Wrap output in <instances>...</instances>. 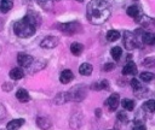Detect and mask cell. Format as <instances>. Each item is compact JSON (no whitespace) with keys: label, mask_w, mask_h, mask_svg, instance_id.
<instances>
[{"label":"cell","mask_w":155,"mask_h":130,"mask_svg":"<svg viewBox=\"0 0 155 130\" xmlns=\"http://www.w3.org/2000/svg\"><path fill=\"white\" fill-rule=\"evenodd\" d=\"M110 16V8L104 0H91L87 5V18L93 24H102Z\"/></svg>","instance_id":"1"},{"label":"cell","mask_w":155,"mask_h":130,"mask_svg":"<svg viewBox=\"0 0 155 130\" xmlns=\"http://www.w3.org/2000/svg\"><path fill=\"white\" fill-rule=\"evenodd\" d=\"M13 31L18 37L25 39V37H30L34 35L35 32V26H33L31 24H29L24 18L18 20L17 23H15L13 25Z\"/></svg>","instance_id":"2"},{"label":"cell","mask_w":155,"mask_h":130,"mask_svg":"<svg viewBox=\"0 0 155 130\" xmlns=\"http://www.w3.org/2000/svg\"><path fill=\"white\" fill-rule=\"evenodd\" d=\"M67 93L69 95L70 101H82L87 95V88L84 84H78Z\"/></svg>","instance_id":"3"},{"label":"cell","mask_w":155,"mask_h":130,"mask_svg":"<svg viewBox=\"0 0 155 130\" xmlns=\"http://www.w3.org/2000/svg\"><path fill=\"white\" fill-rule=\"evenodd\" d=\"M124 45H125L126 49H128V51H132L138 46L137 39H136L133 32H131V31H126L125 32V35H124Z\"/></svg>","instance_id":"4"},{"label":"cell","mask_w":155,"mask_h":130,"mask_svg":"<svg viewBox=\"0 0 155 130\" xmlns=\"http://www.w3.org/2000/svg\"><path fill=\"white\" fill-rule=\"evenodd\" d=\"M58 43H59V39H58V37H56V36H47V37H45V39L40 42V47H41V48L50 49V48L57 47Z\"/></svg>","instance_id":"5"},{"label":"cell","mask_w":155,"mask_h":130,"mask_svg":"<svg viewBox=\"0 0 155 130\" xmlns=\"http://www.w3.org/2000/svg\"><path fill=\"white\" fill-rule=\"evenodd\" d=\"M24 19H25L29 24H31L33 26H35V28L41 24V17L39 16V13H36V12H34V11H29V12L27 13V16L24 17Z\"/></svg>","instance_id":"6"},{"label":"cell","mask_w":155,"mask_h":130,"mask_svg":"<svg viewBox=\"0 0 155 130\" xmlns=\"http://www.w3.org/2000/svg\"><path fill=\"white\" fill-rule=\"evenodd\" d=\"M34 59L31 55L29 54H25V53H19L17 55V63L19 64V66L22 67H29L31 64H33Z\"/></svg>","instance_id":"7"},{"label":"cell","mask_w":155,"mask_h":130,"mask_svg":"<svg viewBox=\"0 0 155 130\" xmlns=\"http://www.w3.org/2000/svg\"><path fill=\"white\" fill-rule=\"evenodd\" d=\"M80 28V25L76 22H70V23H63L59 25V29L65 32V34H75L78 31V29Z\"/></svg>","instance_id":"8"},{"label":"cell","mask_w":155,"mask_h":130,"mask_svg":"<svg viewBox=\"0 0 155 130\" xmlns=\"http://www.w3.org/2000/svg\"><path fill=\"white\" fill-rule=\"evenodd\" d=\"M119 100H120V95H119L117 93H113V94L108 98L105 105L110 108V111H115V110L117 108V106H119Z\"/></svg>","instance_id":"9"},{"label":"cell","mask_w":155,"mask_h":130,"mask_svg":"<svg viewBox=\"0 0 155 130\" xmlns=\"http://www.w3.org/2000/svg\"><path fill=\"white\" fill-rule=\"evenodd\" d=\"M74 79V73L71 72V70L67 69V70H63L61 72V76H59V81L62 84H68L70 81Z\"/></svg>","instance_id":"10"},{"label":"cell","mask_w":155,"mask_h":130,"mask_svg":"<svg viewBox=\"0 0 155 130\" xmlns=\"http://www.w3.org/2000/svg\"><path fill=\"white\" fill-rule=\"evenodd\" d=\"M36 125L41 129V130H48L52 126V123L48 118L46 117H38L36 118Z\"/></svg>","instance_id":"11"},{"label":"cell","mask_w":155,"mask_h":130,"mask_svg":"<svg viewBox=\"0 0 155 130\" xmlns=\"http://www.w3.org/2000/svg\"><path fill=\"white\" fill-rule=\"evenodd\" d=\"M122 73L124 75H136L137 73V65L133 61H128L124 67H122Z\"/></svg>","instance_id":"12"},{"label":"cell","mask_w":155,"mask_h":130,"mask_svg":"<svg viewBox=\"0 0 155 130\" xmlns=\"http://www.w3.org/2000/svg\"><path fill=\"white\" fill-rule=\"evenodd\" d=\"M23 124H24V119H22V118L12 119V120H10V123L6 125V129H7V130H18Z\"/></svg>","instance_id":"13"},{"label":"cell","mask_w":155,"mask_h":130,"mask_svg":"<svg viewBox=\"0 0 155 130\" xmlns=\"http://www.w3.org/2000/svg\"><path fill=\"white\" fill-rule=\"evenodd\" d=\"M92 70H93V67H92L91 64L84 63V64H81L80 67H79V73L82 75V76H90V75L92 73Z\"/></svg>","instance_id":"14"},{"label":"cell","mask_w":155,"mask_h":130,"mask_svg":"<svg viewBox=\"0 0 155 130\" xmlns=\"http://www.w3.org/2000/svg\"><path fill=\"white\" fill-rule=\"evenodd\" d=\"M68 101H70L68 93H59V94L56 95V98L53 99V102H54L56 105H63V104H65V102H68Z\"/></svg>","instance_id":"15"},{"label":"cell","mask_w":155,"mask_h":130,"mask_svg":"<svg viewBox=\"0 0 155 130\" xmlns=\"http://www.w3.org/2000/svg\"><path fill=\"white\" fill-rule=\"evenodd\" d=\"M16 98H17L21 102H27V101H29V94H28V91H27L25 89H23V88H21V89L17 90Z\"/></svg>","instance_id":"16"},{"label":"cell","mask_w":155,"mask_h":130,"mask_svg":"<svg viewBox=\"0 0 155 130\" xmlns=\"http://www.w3.org/2000/svg\"><path fill=\"white\" fill-rule=\"evenodd\" d=\"M8 75H10V78H12V79H21V78L24 76V72H23L22 69L15 67V69H12V70L10 71Z\"/></svg>","instance_id":"17"},{"label":"cell","mask_w":155,"mask_h":130,"mask_svg":"<svg viewBox=\"0 0 155 130\" xmlns=\"http://www.w3.org/2000/svg\"><path fill=\"white\" fill-rule=\"evenodd\" d=\"M12 6H13V0H1L0 2V10L4 13L8 12L12 8Z\"/></svg>","instance_id":"18"},{"label":"cell","mask_w":155,"mask_h":130,"mask_svg":"<svg viewBox=\"0 0 155 130\" xmlns=\"http://www.w3.org/2000/svg\"><path fill=\"white\" fill-rule=\"evenodd\" d=\"M82 51H84V46H82L81 43H79V42L71 43V46H70V52H71L74 55H80V54L82 53Z\"/></svg>","instance_id":"19"},{"label":"cell","mask_w":155,"mask_h":130,"mask_svg":"<svg viewBox=\"0 0 155 130\" xmlns=\"http://www.w3.org/2000/svg\"><path fill=\"white\" fill-rule=\"evenodd\" d=\"M120 32L117 31V30H114V29H111V30H109V31H107V40L108 41H110V42H114V41H116L117 39H120Z\"/></svg>","instance_id":"20"},{"label":"cell","mask_w":155,"mask_h":130,"mask_svg":"<svg viewBox=\"0 0 155 130\" xmlns=\"http://www.w3.org/2000/svg\"><path fill=\"white\" fill-rule=\"evenodd\" d=\"M142 41L147 45H153L154 41H155V37H154V34L153 32H143L142 35Z\"/></svg>","instance_id":"21"},{"label":"cell","mask_w":155,"mask_h":130,"mask_svg":"<svg viewBox=\"0 0 155 130\" xmlns=\"http://www.w3.org/2000/svg\"><path fill=\"white\" fill-rule=\"evenodd\" d=\"M110 54H111V58H113L114 60H119V59L121 58V54H122L121 47H119V46L113 47V48L110 49Z\"/></svg>","instance_id":"22"},{"label":"cell","mask_w":155,"mask_h":130,"mask_svg":"<svg viewBox=\"0 0 155 130\" xmlns=\"http://www.w3.org/2000/svg\"><path fill=\"white\" fill-rule=\"evenodd\" d=\"M127 14H128L130 17L137 18V17L140 14V11H139V8H138L136 5H132V6H130V7L127 8Z\"/></svg>","instance_id":"23"},{"label":"cell","mask_w":155,"mask_h":130,"mask_svg":"<svg viewBox=\"0 0 155 130\" xmlns=\"http://www.w3.org/2000/svg\"><path fill=\"white\" fill-rule=\"evenodd\" d=\"M121 106L127 111H132L134 108V101L131 99H124L121 101Z\"/></svg>","instance_id":"24"},{"label":"cell","mask_w":155,"mask_h":130,"mask_svg":"<svg viewBox=\"0 0 155 130\" xmlns=\"http://www.w3.org/2000/svg\"><path fill=\"white\" fill-rule=\"evenodd\" d=\"M143 108H144V111H147V112H149V113L154 112V111H155V101H154V100H148V101L143 105Z\"/></svg>","instance_id":"25"},{"label":"cell","mask_w":155,"mask_h":130,"mask_svg":"<svg viewBox=\"0 0 155 130\" xmlns=\"http://www.w3.org/2000/svg\"><path fill=\"white\" fill-rule=\"evenodd\" d=\"M45 66H46V61L45 60H38V61H35V64H34V66L31 69V72H36V71L44 69Z\"/></svg>","instance_id":"26"},{"label":"cell","mask_w":155,"mask_h":130,"mask_svg":"<svg viewBox=\"0 0 155 130\" xmlns=\"http://www.w3.org/2000/svg\"><path fill=\"white\" fill-rule=\"evenodd\" d=\"M153 78H154V73H151V72L145 71V72H142L140 73V79L143 82H150Z\"/></svg>","instance_id":"27"},{"label":"cell","mask_w":155,"mask_h":130,"mask_svg":"<svg viewBox=\"0 0 155 130\" xmlns=\"http://www.w3.org/2000/svg\"><path fill=\"white\" fill-rule=\"evenodd\" d=\"M130 83H131V87H132V89H133L134 91H137V90H140V89H142L140 82H139L137 78H132Z\"/></svg>","instance_id":"28"},{"label":"cell","mask_w":155,"mask_h":130,"mask_svg":"<svg viewBox=\"0 0 155 130\" xmlns=\"http://www.w3.org/2000/svg\"><path fill=\"white\" fill-rule=\"evenodd\" d=\"M154 60H155V59H154L153 57H149V58H145L142 64H143V66H145V67H153L154 64H155Z\"/></svg>","instance_id":"29"},{"label":"cell","mask_w":155,"mask_h":130,"mask_svg":"<svg viewBox=\"0 0 155 130\" xmlns=\"http://www.w3.org/2000/svg\"><path fill=\"white\" fill-rule=\"evenodd\" d=\"M39 2V5L44 8V10H48L51 8V0H36Z\"/></svg>","instance_id":"30"},{"label":"cell","mask_w":155,"mask_h":130,"mask_svg":"<svg viewBox=\"0 0 155 130\" xmlns=\"http://www.w3.org/2000/svg\"><path fill=\"white\" fill-rule=\"evenodd\" d=\"M114 67H115V64H114V63H107V64L103 66V70L108 72V71H111Z\"/></svg>","instance_id":"31"},{"label":"cell","mask_w":155,"mask_h":130,"mask_svg":"<svg viewBox=\"0 0 155 130\" xmlns=\"http://www.w3.org/2000/svg\"><path fill=\"white\" fill-rule=\"evenodd\" d=\"M98 85H99V90H101V89H107V88L109 87V83H108V81L102 79L101 83H98Z\"/></svg>","instance_id":"32"},{"label":"cell","mask_w":155,"mask_h":130,"mask_svg":"<svg viewBox=\"0 0 155 130\" xmlns=\"http://www.w3.org/2000/svg\"><path fill=\"white\" fill-rule=\"evenodd\" d=\"M117 118H119L121 122H126V120H127V116H126L125 112H119V113H117Z\"/></svg>","instance_id":"33"},{"label":"cell","mask_w":155,"mask_h":130,"mask_svg":"<svg viewBox=\"0 0 155 130\" xmlns=\"http://www.w3.org/2000/svg\"><path fill=\"white\" fill-rule=\"evenodd\" d=\"M132 130H147V129H145L143 123H138V124H136V126H133Z\"/></svg>","instance_id":"34"},{"label":"cell","mask_w":155,"mask_h":130,"mask_svg":"<svg viewBox=\"0 0 155 130\" xmlns=\"http://www.w3.org/2000/svg\"><path fill=\"white\" fill-rule=\"evenodd\" d=\"M5 116H6V111H5V107H4V106H2V104L0 102V119L5 118Z\"/></svg>","instance_id":"35"},{"label":"cell","mask_w":155,"mask_h":130,"mask_svg":"<svg viewBox=\"0 0 155 130\" xmlns=\"http://www.w3.org/2000/svg\"><path fill=\"white\" fill-rule=\"evenodd\" d=\"M96 116H97V117L101 116V110H99V108H97V111H96Z\"/></svg>","instance_id":"36"},{"label":"cell","mask_w":155,"mask_h":130,"mask_svg":"<svg viewBox=\"0 0 155 130\" xmlns=\"http://www.w3.org/2000/svg\"><path fill=\"white\" fill-rule=\"evenodd\" d=\"M76 1H79V2H82V1H84V0H76Z\"/></svg>","instance_id":"37"},{"label":"cell","mask_w":155,"mask_h":130,"mask_svg":"<svg viewBox=\"0 0 155 130\" xmlns=\"http://www.w3.org/2000/svg\"><path fill=\"white\" fill-rule=\"evenodd\" d=\"M54 1H61V0H54Z\"/></svg>","instance_id":"38"},{"label":"cell","mask_w":155,"mask_h":130,"mask_svg":"<svg viewBox=\"0 0 155 130\" xmlns=\"http://www.w3.org/2000/svg\"><path fill=\"white\" fill-rule=\"evenodd\" d=\"M134 1H136V0H134Z\"/></svg>","instance_id":"39"}]
</instances>
